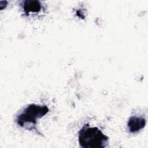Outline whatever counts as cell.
Here are the masks:
<instances>
[{"instance_id": "4", "label": "cell", "mask_w": 148, "mask_h": 148, "mask_svg": "<svg viewBox=\"0 0 148 148\" xmlns=\"http://www.w3.org/2000/svg\"><path fill=\"white\" fill-rule=\"evenodd\" d=\"M23 8L26 14L32 13H38L42 8L41 3L38 1L27 0L23 2Z\"/></svg>"}, {"instance_id": "1", "label": "cell", "mask_w": 148, "mask_h": 148, "mask_svg": "<svg viewBox=\"0 0 148 148\" xmlns=\"http://www.w3.org/2000/svg\"><path fill=\"white\" fill-rule=\"evenodd\" d=\"M108 137L97 127L85 125L79 132V142L83 148H103L108 143Z\"/></svg>"}, {"instance_id": "2", "label": "cell", "mask_w": 148, "mask_h": 148, "mask_svg": "<svg viewBox=\"0 0 148 148\" xmlns=\"http://www.w3.org/2000/svg\"><path fill=\"white\" fill-rule=\"evenodd\" d=\"M49 112V108L46 105L30 104L25 108L16 117L17 124L23 128L28 130L35 129L37 120L41 118Z\"/></svg>"}, {"instance_id": "3", "label": "cell", "mask_w": 148, "mask_h": 148, "mask_svg": "<svg viewBox=\"0 0 148 148\" xmlns=\"http://www.w3.org/2000/svg\"><path fill=\"white\" fill-rule=\"evenodd\" d=\"M128 128L132 133H135L143 129L146 125L145 118L140 116H132L128 121Z\"/></svg>"}]
</instances>
